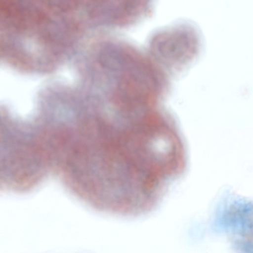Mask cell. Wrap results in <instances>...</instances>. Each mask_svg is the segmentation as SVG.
<instances>
[{
    "label": "cell",
    "mask_w": 253,
    "mask_h": 253,
    "mask_svg": "<svg viewBox=\"0 0 253 253\" xmlns=\"http://www.w3.org/2000/svg\"><path fill=\"white\" fill-rule=\"evenodd\" d=\"M151 44L154 56L162 64L172 70H180L199 57L204 41L198 28L181 25L156 34Z\"/></svg>",
    "instance_id": "cell-1"
}]
</instances>
